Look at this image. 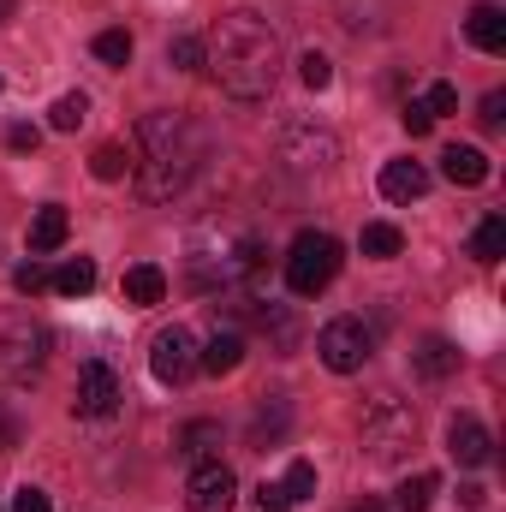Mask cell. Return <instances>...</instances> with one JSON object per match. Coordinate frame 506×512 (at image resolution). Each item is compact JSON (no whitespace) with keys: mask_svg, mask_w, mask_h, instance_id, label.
<instances>
[{"mask_svg":"<svg viewBox=\"0 0 506 512\" xmlns=\"http://www.w3.org/2000/svg\"><path fill=\"white\" fill-rule=\"evenodd\" d=\"M280 495H286V501H310V495H316V465H310V459H292Z\"/></svg>","mask_w":506,"mask_h":512,"instance_id":"obj_28","label":"cell"},{"mask_svg":"<svg viewBox=\"0 0 506 512\" xmlns=\"http://www.w3.org/2000/svg\"><path fill=\"white\" fill-rule=\"evenodd\" d=\"M0 18H12V0H0Z\"/></svg>","mask_w":506,"mask_h":512,"instance_id":"obj_41","label":"cell"},{"mask_svg":"<svg viewBox=\"0 0 506 512\" xmlns=\"http://www.w3.org/2000/svg\"><path fill=\"white\" fill-rule=\"evenodd\" d=\"M501 108H506L501 90H495V96H483V126H489V131H501Z\"/></svg>","mask_w":506,"mask_h":512,"instance_id":"obj_39","label":"cell"},{"mask_svg":"<svg viewBox=\"0 0 506 512\" xmlns=\"http://www.w3.org/2000/svg\"><path fill=\"white\" fill-rule=\"evenodd\" d=\"M239 358H245V334L239 328H221L209 346H197V370H209V376H233Z\"/></svg>","mask_w":506,"mask_h":512,"instance_id":"obj_14","label":"cell"},{"mask_svg":"<svg viewBox=\"0 0 506 512\" xmlns=\"http://www.w3.org/2000/svg\"><path fill=\"white\" fill-rule=\"evenodd\" d=\"M447 453H453V465L477 471V465L495 459V435H489L477 417H453V423H447Z\"/></svg>","mask_w":506,"mask_h":512,"instance_id":"obj_10","label":"cell"},{"mask_svg":"<svg viewBox=\"0 0 506 512\" xmlns=\"http://www.w3.org/2000/svg\"><path fill=\"white\" fill-rule=\"evenodd\" d=\"M90 286H96V262H90V256H78V262L54 268V292H66V298H84Z\"/></svg>","mask_w":506,"mask_h":512,"instance_id":"obj_26","label":"cell"},{"mask_svg":"<svg viewBox=\"0 0 506 512\" xmlns=\"http://www.w3.org/2000/svg\"><path fill=\"white\" fill-rule=\"evenodd\" d=\"M203 66L215 72V84L227 96L262 102L280 78V30L262 12H227L203 42Z\"/></svg>","mask_w":506,"mask_h":512,"instance_id":"obj_1","label":"cell"},{"mask_svg":"<svg viewBox=\"0 0 506 512\" xmlns=\"http://www.w3.org/2000/svg\"><path fill=\"white\" fill-rule=\"evenodd\" d=\"M90 173H96L102 185H114V179H126V173H131V149H126V143H102V149L90 155Z\"/></svg>","mask_w":506,"mask_h":512,"instance_id":"obj_25","label":"cell"},{"mask_svg":"<svg viewBox=\"0 0 506 512\" xmlns=\"http://www.w3.org/2000/svg\"><path fill=\"white\" fill-rule=\"evenodd\" d=\"M298 78H304V90H328V84H334V60L310 48V54L298 60Z\"/></svg>","mask_w":506,"mask_h":512,"instance_id":"obj_30","label":"cell"},{"mask_svg":"<svg viewBox=\"0 0 506 512\" xmlns=\"http://www.w3.org/2000/svg\"><path fill=\"white\" fill-rule=\"evenodd\" d=\"M48 358V328L30 310H0V382H30Z\"/></svg>","mask_w":506,"mask_h":512,"instance_id":"obj_4","label":"cell"},{"mask_svg":"<svg viewBox=\"0 0 506 512\" xmlns=\"http://www.w3.org/2000/svg\"><path fill=\"white\" fill-rule=\"evenodd\" d=\"M358 251H364V256H376V262H387V256H399V251H405V233H399L393 221H370V227L358 233Z\"/></svg>","mask_w":506,"mask_h":512,"instance_id":"obj_22","label":"cell"},{"mask_svg":"<svg viewBox=\"0 0 506 512\" xmlns=\"http://www.w3.org/2000/svg\"><path fill=\"white\" fill-rule=\"evenodd\" d=\"M340 239L334 233H298L292 239V251H286V286H292V298H316V292H328L334 286V274H340Z\"/></svg>","mask_w":506,"mask_h":512,"instance_id":"obj_3","label":"cell"},{"mask_svg":"<svg viewBox=\"0 0 506 512\" xmlns=\"http://www.w3.org/2000/svg\"><path fill=\"white\" fill-rule=\"evenodd\" d=\"M120 376L108 364H84L78 370V417H114L120 411Z\"/></svg>","mask_w":506,"mask_h":512,"instance_id":"obj_9","label":"cell"},{"mask_svg":"<svg viewBox=\"0 0 506 512\" xmlns=\"http://www.w3.org/2000/svg\"><path fill=\"white\" fill-rule=\"evenodd\" d=\"M423 108H429V114H435V120H441V114H459V90H453V84H435V90H429V102H423Z\"/></svg>","mask_w":506,"mask_h":512,"instance_id":"obj_34","label":"cell"},{"mask_svg":"<svg viewBox=\"0 0 506 512\" xmlns=\"http://www.w3.org/2000/svg\"><path fill=\"white\" fill-rule=\"evenodd\" d=\"M411 447H417V417H411V405L376 399V405L364 411V453H370L376 465H399Z\"/></svg>","mask_w":506,"mask_h":512,"instance_id":"obj_5","label":"cell"},{"mask_svg":"<svg viewBox=\"0 0 506 512\" xmlns=\"http://www.w3.org/2000/svg\"><path fill=\"white\" fill-rule=\"evenodd\" d=\"M286 161L298 173H322L334 161V137L328 131H310V126H286Z\"/></svg>","mask_w":506,"mask_h":512,"instance_id":"obj_11","label":"cell"},{"mask_svg":"<svg viewBox=\"0 0 506 512\" xmlns=\"http://www.w3.org/2000/svg\"><path fill=\"white\" fill-rule=\"evenodd\" d=\"M358 512H387V507H381V501H364V507H358Z\"/></svg>","mask_w":506,"mask_h":512,"instance_id":"obj_40","label":"cell"},{"mask_svg":"<svg viewBox=\"0 0 506 512\" xmlns=\"http://www.w3.org/2000/svg\"><path fill=\"white\" fill-rule=\"evenodd\" d=\"M12 286H18V298H36V292H48V286H54V274H48V268H42V262L30 256V262H24V268L12 274Z\"/></svg>","mask_w":506,"mask_h":512,"instance_id":"obj_32","label":"cell"},{"mask_svg":"<svg viewBox=\"0 0 506 512\" xmlns=\"http://www.w3.org/2000/svg\"><path fill=\"white\" fill-rule=\"evenodd\" d=\"M411 364H417V376H423V382H441V376H453V370H459V352H453V340L429 334V340L411 352Z\"/></svg>","mask_w":506,"mask_h":512,"instance_id":"obj_19","label":"cell"},{"mask_svg":"<svg viewBox=\"0 0 506 512\" xmlns=\"http://www.w3.org/2000/svg\"><path fill=\"white\" fill-rule=\"evenodd\" d=\"M84 120H90V96H84V90H66V96L48 108V126L54 131H78Z\"/></svg>","mask_w":506,"mask_h":512,"instance_id":"obj_24","label":"cell"},{"mask_svg":"<svg viewBox=\"0 0 506 512\" xmlns=\"http://www.w3.org/2000/svg\"><path fill=\"white\" fill-rule=\"evenodd\" d=\"M465 36H471V48H483V54H506V12L495 0H477V6L465 12Z\"/></svg>","mask_w":506,"mask_h":512,"instance_id":"obj_12","label":"cell"},{"mask_svg":"<svg viewBox=\"0 0 506 512\" xmlns=\"http://www.w3.org/2000/svg\"><path fill=\"white\" fill-rule=\"evenodd\" d=\"M167 66H179V72H203V42H197V36H173V42H167Z\"/></svg>","mask_w":506,"mask_h":512,"instance_id":"obj_29","label":"cell"},{"mask_svg":"<svg viewBox=\"0 0 506 512\" xmlns=\"http://www.w3.org/2000/svg\"><path fill=\"white\" fill-rule=\"evenodd\" d=\"M370 352H376V334H370V322H364V316H334V322L316 334V358H322L334 376L364 370V364H370Z\"/></svg>","mask_w":506,"mask_h":512,"instance_id":"obj_6","label":"cell"},{"mask_svg":"<svg viewBox=\"0 0 506 512\" xmlns=\"http://www.w3.org/2000/svg\"><path fill=\"white\" fill-rule=\"evenodd\" d=\"M256 328L268 334V346H274L280 358L298 346V316H292V304H256Z\"/></svg>","mask_w":506,"mask_h":512,"instance_id":"obj_17","label":"cell"},{"mask_svg":"<svg viewBox=\"0 0 506 512\" xmlns=\"http://www.w3.org/2000/svg\"><path fill=\"white\" fill-rule=\"evenodd\" d=\"M471 256H477V262H501L506 256V215H489V221L471 233Z\"/></svg>","mask_w":506,"mask_h":512,"instance_id":"obj_23","label":"cell"},{"mask_svg":"<svg viewBox=\"0 0 506 512\" xmlns=\"http://www.w3.org/2000/svg\"><path fill=\"white\" fill-rule=\"evenodd\" d=\"M203 161V131L185 114H143L137 120V155H131V185L143 203H173Z\"/></svg>","mask_w":506,"mask_h":512,"instance_id":"obj_2","label":"cell"},{"mask_svg":"<svg viewBox=\"0 0 506 512\" xmlns=\"http://www.w3.org/2000/svg\"><path fill=\"white\" fill-rule=\"evenodd\" d=\"M215 441H221V429H215V423H191V429H185V435H179V453H185V459H197V465H203V459H209V453H215Z\"/></svg>","mask_w":506,"mask_h":512,"instance_id":"obj_27","label":"cell"},{"mask_svg":"<svg viewBox=\"0 0 506 512\" xmlns=\"http://www.w3.org/2000/svg\"><path fill=\"white\" fill-rule=\"evenodd\" d=\"M66 233H72V215L60 209V203H48V209H36V221H30V256H48L66 245Z\"/></svg>","mask_w":506,"mask_h":512,"instance_id":"obj_16","label":"cell"},{"mask_svg":"<svg viewBox=\"0 0 506 512\" xmlns=\"http://www.w3.org/2000/svg\"><path fill=\"white\" fill-rule=\"evenodd\" d=\"M423 191H429L423 161H387V167H381V197H387V203H417Z\"/></svg>","mask_w":506,"mask_h":512,"instance_id":"obj_13","label":"cell"},{"mask_svg":"<svg viewBox=\"0 0 506 512\" xmlns=\"http://www.w3.org/2000/svg\"><path fill=\"white\" fill-rule=\"evenodd\" d=\"M12 512H54V507H48L42 489H18V495H12Z\"/></svg>","mask_w":506,"mask_h":512,"instance_id":"obj_36","label":"cell"},{"mask_svg":"<svg viewBox=\"0 0 506 512\" xmlns=\"http://www.w3.org/2000/svg\"><path fill=\"white\" fill-rule=\"evenodd\" d=\"M459 507H465V512H483V507H489V489H483V483H465V489H459Z\"/></svg>","mask_w":506,"mask_h":512,"instance_id":"obj_38","label":"cell"},{"mask_svg":"<svg viewBox=\"0 0 506 512\" xmlns=\"http://www.w3.org/2000/svg\"><path fill=\"white\" fill-rule=\"evenodd\" d=\"M6 143H12L18 155H30V149L42 143V131H36V126H12V131H6Z\"/></svg>","mask_w":506,"mask_h":512,"instance_id":"obj_37","label":"cell"},{"mask_svg":"<svg viewBox=\"0 0 506 512\" xmlns=\"http://www.w3.org/2000/svg\"><path fill=\"white\" fill-rule=\"evenodd\" d=\"M96 60H102V66H126L131 60V36L126 30H102V36H96Z\"/></svg>","mask_w":506,"mask_h":512,"instance_id":"obj_31","label":"cell"},{"mask_svg":"<svg viewBox=\"0 0 506 512\" xmlns=\"http://www.w3.org/2000/svg\"><path fill=\"white\" fill-rule=\"evenodd\" d=\"M161 298H167V274H161L155 262H137V268H126V304L149 310V304H161Z\"/></svg>","mask_w":506,"mask_h":512,"instance_id":"obj_20","label":"cell"},{"mask_svg":"<svg viewBox=\"0 0 506 512\" xmlns=\"http://www.w3.org/2000/svg\"><path fill=\"white\" fill-rule=\"evenodd\" d=\"M399 126L411 131V137H429V126H435V114H429L423 102H405V108H399Z\"/></svg>","mask_w":506,"mask_h":512,"instance_id":"obj_33","label":"cell"},{"mask_svg":"<svg viewBox=\"0 0 506 512\" xmlns=\"http://www.w3.org/2000/svg\"><path fill=\"white\" fill-rule=\"evenodd\" d=\"M149 370H155V382L161 387L191 382V376H197V334H191L185 322L161 328V334L149 340Z\"/></svg>","mask_w":506,"mask_h":512,"instance_id":"obj_7","label":"cell"},{"mask_svg":"<svg viewBox=\"0 0 506 512\" xmlns=\"http://www.w3.org/2000/svg\"><path fill=\"white\" fill-rule=\"evenodd\" d=\"M256 507L262 512H292V501L280 495V483H262V489H256Z\"/></svg>","mask_w":506,"mask_h":512,"instance_id":"obj_35","label":"cell"},{"mask_svg":"<svg viewBox=\"0 0 506 512\" xmlns=\"http://www.w3.org/2000/svg\"><path fill=\"white\" fill-rule=\"evenodd\" d=\"M233 501H239V477L221 459H203L191 471V483H185V507L191 512H233Z\"/></svg>","mask_w":506,"mask_h":512,"instance_id":"obj_8","label":"cell"},{"mask_svg":"<svg viewBox=\"0 0 506 512\" xmlns=\"http://www.w3.org/2000/svg\"><path fill=\"white\" fill-rule=\"evenodd\" d=\"M286 429H292V405L274 393V399H268V405H262V411L251 417V447H256V453L280 447V441H286Z\"/></svg>","mask_w":506,"mask_h":512,"instance_id":"obj_15","label":"cell"},{"mask_svg":"<svg viewBox=\"0 0 506 512\" xmlns=\"http://www.w3.org/2000/svg\"><path fill=\"white\" fill-rule=\"evenodd\" d=\"M435 495H441V477H435V471H417V477H405V483H399L393 507H399V512H429V507H435Z\"/></svg>","mask_w":506,"mask_h":512,"instance_id":"obj_21","label":"cell"},{"mask_svg":"<svg viewBox=\"0 0 506 512\" xmlns=\"http://www.w3.org/2000/svg\"><path fill=\"white\" fill-rule=\"evenodd\" d=\"M441 173H447L453 185H483V179H489V155L471 149V143H453V149L441 155Z\"/></svg>","mask_w":506,"mask_h":512,"instance_id":"obj_18","label":"cell"}]
</instances>
